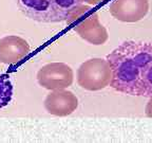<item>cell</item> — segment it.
Wrapping results in <instances>:
<instances>
[{"instance_id": "1", "label": "cell", "mask_w": 152, "mask_h": 143, "mask_svg": "<svg viewBox=\"0 0 152 143\" xmlns=\"http://www.w3.org/2000/svg\"><path fill=\"white\" fill-rule=\"evenodd\" d=\"M110 86L125 94L152 98V43L126 41L107 55Z\"/></svg>"}, {"instance_id": "2", "label": "cell", "mask_w": 152, "mask_h": 143, "mask_svg": "<svg viewBox=\"0 0 152 143\" xmlns=\"http://www.w3.org/2000/svg\"><path fill=\"white\" fill-rule=\"evenodd\" d=\"M16 2L28 18L45 24L66 21L83 3L80 0H17Z\"/></svg>"}, {"instance_id": "3", "label": "cell", "mask_w": 152, "mask_h": 143, "mask_svg": "<svg viewBox=\"0 0 152 143\" xmlns=\"http://www.w3.org/2000/svg\"><path fill=\"white\" fill-rule=\"evenodd\" d=\"M112 69L107 60L94 57L86 60L77 70V83L81 88L97 91L110 85Z\"/></svg>"}, {"instance_id": "4", "label": "cell", "mask_w": 152, "mask_h": 143, "mask_svg": "<svg viewBox=\"0 0 152 143\" xmlns=\"http://www.w3.org/2000/svg\"><path fill=\"white\" fill-rule=\"evenodd\" d=\"M73 69L64 63H50L37 72L38 84L48 90L68 88L73 83Z\"/></svg>"}, {"instance_id": "5", "label": "cell", "mask_w": 152, "mask_h": 143, "mask_svg": "<svg viewBox=\"0 0 152 143\" xmlns=\"http://www.w3.org/2000/svg\"><path fill=\"white\" fill-rule=\"evenodd\" d=\"M72 29L83 41L94 46L104 45L109 38L107 29L102 26L97 13H91L85 19L77 18L72 22Z\"/></svg>"}, {"instance_id": "6", "label": "cell", "mask_w": 152, "mask_h": 143, "mask_svg": "<svg viewBox=\"0 0 152 143\" xmlns=\"http://www.w3.org/2000/svg\"><path fill=\"white\" fill-rule=\"evenodd\" d=\"M149 7V0H113L109 11L118 21L137 22L145 18Z\"/></svg>"}, {"instance_id": "7", "label": "cell", "mask_w": 152, "mask_h": 143, "mask_svg": "<svg viewBox=\"0 0 152 143\" xmlns=\"http://www.w3.org/2000/svg\"><path fill=\"white\" fill-rule=\"evenodd\" d=\"M78 107V99L72 91L66 89L52 90L45 99V108L56 117H66Z\"/></svg>"}, {"instance_id": "8", "label": "cell", "mask_w": 152, "mask_h": 143, "mask_svg": "<svg viewBox=\"0 0 152 143\" xmlns=\"http://www.w3.org/2000/svg\"><path fill=\"white\" fill-rule=\"evenodd\" d=\"M28 43L17 35H9L0 39V63L13 65L21 60L30 52Z\"/></svg>"}, {"instance_id": "9", "label": "cell", "mask_w": 152, "mask_h": 143, "mask_svg": "<svg viewBox=\"0 0 152 143\" xmlns=\"http://www.w3.org/2000/svg\"><path fill=\"white\" fill-rule=\"evenodd\" d=\"M13 99V84L7 73L0 70V109L5 107Z\"/></svg>"}, {"instance_id": "10", "label": "cell", "mask_w": 152, "mask_h": 143, "mask_svg": "<svg viewBox=\"0 0 152 143\" xmlns=\"http://www.w3.org/2000/svg\"><path fill=\"white\" fill-rule=\"evenodd\" d=\"M145 114L147 117L152 118V98H149V101H148L147 105H146Z\"/></svg>"}, {"instance_id": "11", "label": "cell", "mask_w": 152, "mask_h": 143, "mask_svg": "<svg viewBox=\"0 0 152 143\" xmlns=\"http://www.w3.org/2000/svg\"><path fill=\"white\" fill-rule=\"evenodd\" d=\"M80 1L81 2L88 3V4H91V5H96L102 2V1H104V0H80Z\"/></svg>"}]
</instances>
